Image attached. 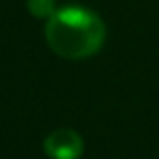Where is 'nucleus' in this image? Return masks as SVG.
<instances>
[{
  "label": "nucleus",
  "mask_w": 159,
  "mask_h": 159,
  "mask_svg": "<svg viewBox=\"0 0 159 159\" xmlns=\"http://www.w3.org/2000/svg\"><path fill=\"white\" fill-rule=\"evenodd\" d=\"M43 151L48 159H81L85 141L75 129L61 127L44 137Z\"/></svg>",
  "instance_id": "2"
},
{
  "label": "nucleus",
  "mask_w": 159,
  "mask_h": 159,
  "mask_svg": "<svg viewBox=\"0 0 159 159\" xmlns=\"http://www.w3.org/2000/svg\"><path fill=\"white\" fill-rule=\"evenodd\" d=\"M105 24L97 12L85 6H62L47 20L44 39L48 48L62 58L83 61L105 44Z\"/></svg>",
  "instance_id": "1"
},
{
  "label": "nucleus",
  "mask_w": 159,
  "mask_h": 159,
  "mask_svg": "<svg viewBox=\"0 0 159 159\" xmlns=\"http://www.w3.org/2000/svg\"><path fill=\"white\" fill-rule=\"evenodd\" d=\"M26 8H28V12H30L32 16L44 18V20H48L54 12L58 10L54 0H26Z\"/></svg>",
  "instance_id": "3"
}]
</instances>
